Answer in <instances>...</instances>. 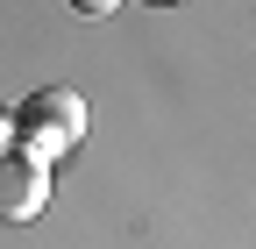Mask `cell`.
Instances as JSON below:
<instances>
[{
  "mask_svg": "<svg viewBox=\"0 0 256 249\" xmlns=\"http://www.w3.org/2000/svg\"><path fill=\"white\" fill-rule=\"evenodd\" d=\"M43 200H50V171L28 164L22 150H8L0 157V221H36Z\"/></svg>",
  "mask_w": 256,
  "mask_h": 249,
  "instance_id": "2",
  "label": "cell"
},
{
  "mask_svg": "<svg viewBox=\"0 0 256 249\" xmlns=\"http://www.w3.org/2000/svg\"><path fill=\"white\" fill-rule=\"evenodd\" d=\"M8 150H14V114L0 107V157H8Z\"/></svg>",
  "mask_w": 256,
  "mask_h": 249,
  "instance_id": "4",
  "label": "cell"
},
{
  "mask_svg": "<svg viewBox=\"0 0 256 249\" xmlns=\"http://www.w3.org/2000/svg\"><path fill=\"white\" fill-rule=\"evenodd\" d=\"M72 8H78V14H92V22H100V14H114V8H121V0H72Z\"/></svg>",
  "mask_w": 256,
  "mask_h": 249,
  "instance_id": "3",
  "label": "cell"
},
{
  "mask_svg": "<svg viewBox=\"0 0 256 249\" xmlns=\"http://www.w3.org/2000/svg\"><path fill=\"white\" fill-rule=\"evenodd\" d=\"M78 136H86V100L72 86H43V92H28L14 107V150L28 164H43V171L64 150H78Z\"/></svg>",
  "mask_w": 256,
  "mask_h": 249,
  "instance_id": "1",
  "label": "cell"
},
{
  "mask_svg": "<svg viewBox=\"0 0 256 249\" xmlns=\"http://www.w3.org/2000/svg\"><path fill=\"white\" fill-rule=\"evenodd\" d=\"M156 8H164V0H156Z\"/></svg>",
  "mask_w": 256,
  "mask_h": 249,
  "instance_id": "5",
  "label": "cell"
}]
</instances>
